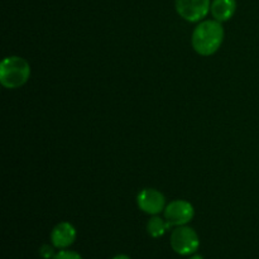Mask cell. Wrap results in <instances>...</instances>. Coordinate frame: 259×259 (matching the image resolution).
Segmentation results:
<instances>
[{
    "label": "cell",
    "mask_w": 259,
    "mask_h": 259,
    "mask_svg": "<svg viewBox=\"0 0 259 259\" xmlns=\"http://www.w3.org/2000/svg\"><path fill=\"white\" fill-rule=\"evenodd\" d=\"M224 28L215 19L201 20L192 32L191 43L195 52L200 56H212L224 42Z\"/></svg>",
    "instance_id": "cell-1"
},
{
    "label": "cell",
    "mask_w": 259,
    "mask_h": 259,
    "mask_svg": "<svg viewBox=\"0 0 259 259\" xmlns=\"http://www.w3.org/2000/svg\"><path fill=\"white\" fill-rule=\"evenodd\" d=\"M30 77V65L19 56L5 57L0 63V82L4 88L19 89L28 82Z\"/></svg>",
    "instance_id": "cell-2"
},
{
    "label": "cell",
    "mask_w": 259,
    "mask_h": 259,
    "mask_svg": "<svg viewBox=\"0 0 259 259\" xmlns=\"http://www.w3.org/2000/svg\"><path fill=\"white\" fill-rule=\"evenodd\" d=\"M169 244L172 250L179 255H192L199 250L200 238L195 229L182 225L172 230Z\"/></svg>",
    "instance_id": "cell-3"
},
{
    "label": "cell",
    "mask_w": 259,
    "mask_h": 259,
    "mask_svg": "<svg viewBox=\"0 0 259 259\" xmlns=\"http://www.w3.org/2000/svg\"><path fill=\"white\" fill-rule=\"evenodd\" d=\"M176 12L190 23L201 22L210 13L211 0H175Z\"/></svg>",
    "instance_id": "cell-4"
},
{
    "label": "cell",
    "mask_w": 259,
    "mask_h": 259,
    "mask_svg": "<svg viewBox=\"0 0 259 259\" xmlns=\"http://www.w3.org/2000/svg\"><path fill=\"white\" fill-rule=\"evenodd\" d=\"M163 215L171 227H182V225H187L194 219L195 209L191 202L186 200H175L166 205Z\"/></svg>",
    "instance_id": "cell-5"
},
{
    "label": "cell",
    "mask_w": 259,
    "mask_h": 259,
    "mask_svg": "<svg viewBox=\"0 0 259 259\" xmlns=\"http://www.w3.org/2000/svg\"><path fill=\"white\" fill-rule=\"evenodd\" d=\"M137 204L146 214L158 215L166 209V197L156 189H144L137 196Z\"/></svg>",
    "instance_id": "cell-6"
},
{
    "label": "cell",
    "mask_w": 259,
    "mask_h": 259,
    "mask_svg": "<svg viewBox=\"0 0 259 259\" xmlns=\"http://www.w3.org/2000/svg\"><path fill=\"white\" fill-rule=\"evenodd\" d=\"M77 232L68 222H61L51 232V244L56 249H67L75 243Z\"/></svg>",
    "instance_id": "cell-7"
},
{
    "label": "cell",
    "mask_w": 259,
    "mask_h": 259,
    "mask_svg": "<svg viewBox=\"0 0 259 259\" xmlns=\"http://www.w3.org/2000/svg\"><path fill=\"white\" fill-rule=\"evenodd\" d=\"M237 12V0H212L210 14L220 23L228 22Z\"/></svg>",
    "instance_id": "cell-8"
},
{
    "label": "cell",
    "mask_w": 259,
    "mask_h": 259,
    "mask_svg": "<svg viewBox=\"0 0 259 259\" xmlns=\"http://www.w3.org/2000/svg\"><path fill=\"white\" fill-rule=\"evenodd\" d=\"M171 228V224L164 218L162 219L158 215H152V218L147 223V233L149 234V237L154 238V239L163 237L167 230H169Z\"/></svg>",
    "instance_id": "cell-9"
},
{
    "label": "cell",
    "mask_w": 259,
    "mask_h": 259,
    "mask_svg": "<svg viewBox=\"0 0 259 259\" xmlns=\"http://www.w3.org/2000/svg\"><path fill=\"white\" fill-rule=\"evenodd\" d=\"M53 259H83L78 254L77 252H73V250H67V249H61L60 252L56 253V255Z\"/></svg>",
    "instance_id": "cell-10"
},
{
    "label": "cell",
    "mask_w": 259,
    "mask_h": 259,
    "mask_svg": "<svg viewBox=\"0 0 259 259\" xmlns=\"http://www.w3.org/2000/svg\"><path fill=\"white\" fill-rule=\"evenodd\" d=\"M39 255L43 259H53V257L56 255L55 247L50 244H43L42 247L39 248Z\"/></svg>",
    "instance_id": "cell-11"
},
{
    "label": "cell",
    "mask_w": 259,
    "mask_h": 259,
    "mask_svg": "<svg viewBox=\"0 0 259 259\" xmlns=\"http://www.w3.org/2000/svg\"><path fill=\"white\" fill-rule=\"evenodd\" d=\"M111 259H132V258L129 257V255H126V254H118V255H115V257H113Z\"/></svg>",
    "instance_id": "cell-12"
},
{
    "label": "cell",
    "mask_w": 259,
    "mask_h": 259,
    "mask_svg": "<svg viewBox=\"0 0 259 259\" xmlns=\"http://www.w3.org/2000/svg\"><path fill=\"white\" fill-rule=\"evenodd\" d=\"M189 259H204V257H202V255L196 254V253H195V254L190 255V258H189Z\"/></svg>",
    "instance_id": "cell-13"
}]
</instances>
